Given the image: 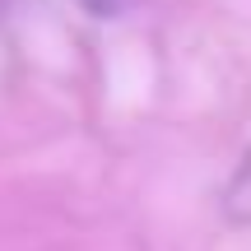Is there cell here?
<instances>
[{
  "mask_svg": "<svg viewBox=\"0 0 251 251\" xmlns=\"http://www.w3.org/2000/svg\"><path fill=\"white\" fill-rule=\"evenodd\" d=\"M75 5H79L84 14H93V19H117L130 0H75Z\"/></svg>",
  "mask_w": 251,
  "mask_h": 251,
  "instance_id": "obj_1",
  "label": "cell"
}]
</instances>
